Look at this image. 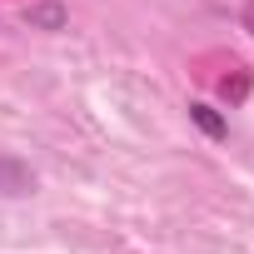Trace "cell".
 I'll list each match as a JSON object with an SVG mask.
<instances>
[{"label":"cell","mask_w":254,"mask_h":254,"mask_svg":"<svg viewBox=\"0 0 254 254\" xmlns=\"http://www.w3.org/2000/svg\"><path fill=\"white\" fill-rule=\"evenodd\" d=\"M25 20H30V25H45V30H60V25H65V5H30Z\"/></svg>","instance_id":"cell-3"},{"label":"cell","mask_w":254,"mask_h":254,"mask_svg":"<svg viewBox=\"0 0 254 254\" xmlns=\"http://www.w3.org/2000/svg\"><path fill=\"white\" fill-rule=\"evenodd\" d=\"M30 190H35V175L20 160H0V194H30Z\"/></svg>","instance_id":"cell-1"},{"label":"cell","mask_w":254,"mask_h":254,"mask_svg":"<svg viewBox=\"0 0 254 254\" xmlns=\"http://www.w3.org/2000/svg\"><path fill=\"white\" fill-rule=\"evenodd\" d=\"M244 30L254 35V0H249V5H244Z\"/></svg>","instance_id":"cell-4"},{"label":"cell","mask_w":254,"mask_h":254,"mask_svg":"<svg viewBox=\"0 0 254 254\" xmlns=\"http://www.w3.org/2000/svg\"><path fill=\"white\" fill-rule=\"evenodd\" d=\"M190 120L199 125L204 135H214V140H219V135L229 130V125H224V115H214V105H190Z\"/></svg>","instance_id":"cell-2"}]
</instances>
